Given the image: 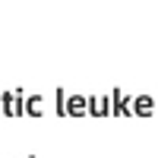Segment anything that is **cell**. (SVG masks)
Segmentation results:
<instances>
[{
  "label": "cell",
  "instance_id": "obj_2",
  "mask_svg": "<svg viewBox=\"0 0 158 158\" xmlns=\"http://www.w3.org/2000/svg\"><path fill=\"white\" fill-rule=\"evenodd\" d=\"M152 108H155V104H152L149 98H139V101H136V111H139V114H149Z\"/></svg>",
  "mask_w": 158,
  "mask_h": 158
},
{
  "label": "cell",
  "instance_id": "obj_1",
  "mask_svg": "<svg viewBox=\"0 0 158 158\" xmlns=\"http://www.w3.org/2000/svg\"><path fill=\"white\" fill-rule=\"evenodd\" d=\"M67 111H70V114H82V111H85V101H82V98H70V101H67Z\"/></svg>",
  "mask_w": 158,
  "mask_h": 158
}]
</instances>
